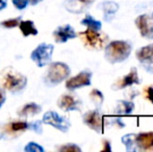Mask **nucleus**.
Returning a JSON list of instances; mask_svg holds the SVG:
<instances>
[{
	"mask_svg": "<svg viewBox=\"0 0 153 152\" xmlns=\"http://www.w3.org/2000/svg\"><path fill=\"white\" fill-rule=\"evenodd\" d=\"M134 110V104L131 101L119 100L116 106V113L118 115H131Z\"/></svg>",
	"mask_w": 153,
	"mask_h": 152,
	"instance_id": "dca6fc26",
	"label": "nucleus"
},
{
	"mask_svg": "<svg viewBox=\"0 0 153 152\" xmlns=\"http://www.w3.org/2000/svg\"><path fill=\"white\" fill-rule=\"evenodd\" d=\"M59 106L65 112L79 110L81 102L73 95H62L59 100Z\"/></svg>",
	"mask_w": 153,
	"mask_h": 152,
	"instance_id": "ddd939ff",
	"label": "nucleus"
},
{
	"mask_svg": "<svg viewBox=\"0 0 153 152\" xmlns=\"http://www.w3.org/2000/svg\"><path fill=\"white\" fill-rule=\"evenodd\" d=\"M135 25L144 38L153 39V19L144 14L135 19Z\"/></svg>",
	"mask_w": 153,
	"mask_h": 152,
	"instance_id": "9d476101",
	"label": "nucleus"
},
{
	"mask_svg": "<svg viewBox=\"0 0 153 152\" xmlns=\"http://www.w3.org/2000/svg\"><path fill=\"white\" fill-rule=\"evenodd\" d=\"M109 124H111V125L116 126V127H118V128H124L125 127L124 122H123L121 119H119V118H113V119H111L109 120Z\"/></svg>",
	"mask_w": 153,
	"mask_h": 152,
	"instance_id": "bb28decb",
	"label": "nucleus"
},
{
	"mask_svg": "<svg viewBox=\"0 0 153 152\" xmlns=\"http://www.w3.org/2000/svg\"><path fill=\"white\" fill-rule=\"evenodd\" d=\"M41 112V106L36 103H28L20 110L19 115L21 117H27V116H33Z\"/></svg>",
	"mask_w": 153,
	"mask_h": 152,
	"instance_id": "6ab92c4d",
	"label": "nucleus"
},
{
	"mask_svg": "<svg viewBox=\"0 0 153 152\" xmlns=\"http://www.w3.org/2000/svg\"><path fill=\"white\" fill-rule=\"evenodd\" d=\"M32 129H33L36 132H38V133H41V132H42V128H41V122H34V123L32 124Z\"/></svg>",
	"mask_w": 153,
	"mask_h": 152,
	"instance_id": "c85d7f7f",
	"label": "nucleus"
},
{
	"mask_svg": "<svg viewBox=\"0 0 153 152\" xmlns=\"http://www.w3.org/2000/svg\"><path fill=\"white\" fill-rule=\"evenodd\" d=\"M79 2H81V3H85V4H89V3H92L94 0H78Z\"/></svg>",
	"mask_w": 153,
	"mask_h": 152,
	"instance_id": "473e14b6",
	"label": "nucleus"
},
{
	"mask_svg": "<svg viewBox=\"0 0 153 152\" xmlns=\"http://www.w3.org/2000/svg\"><path fill=\"white\" fill-rule=\"evenodd\" d=\"M7 5V1L6 0H0V10H4Z\"/></svg>",
	"mask_w": 153,
	"mask_h": 152,
	"instance_id": "2f4dec72",
	"label": "nucleus"
},
{
	"mask_svg": "<svg viewBox=\"0 0 153 152\" xmlns=\"http://www.w3.org/2000/svg\"><path fill=\"white\" fill-rule=\"evenodd\" d=\"M103 148H102V150L103 151H111V143L108 142L107 140H105V141H103Z\"/></svg>",
	"mask_w": 153,
	"mask_h": 152,
	"instance_id": "c756f323",
	"label": "nucleus"
},
{
	"mask_svg": "<svg viewBox=\"0 0 153 152\" xmlns=\"http://www.w3.org/2000/svg\"><path fill=\"white\" fill-rule=\"evenodd\" d=\"M19 27H20L22 33L25 37H28V36H36L38 35V30H36L34 24L31 21H20L19 23Z\"/></svg>",
	"mask_w": 153,
	"mask_h": 152,
	"instance_id": "f3484780",
	"label": "nucleus"
},
{
	"mask_svg": "<svg viewBox=\"0 0 153 152\" xmlns=\"http://www.w3.org/2000/svg\"><path fill=\"white\" fill-rule=\"evenodd\" d=\"M29 127V124L26 122H13L7 126L8 131L10 132H17V131H22L24 129H27Z\"/></svg>",
	"mask_w": 153,
	"mask_h": 152,
	"instance_id": "4be33fe9",
	"label": "nucleus"
},
{
	"mask_svg": "<svg viewBox=\"0 0 153 152\" xmlns=\"http://www.w3.org/2000/svg\"><path fill=\"white\" fill-rule=\"evenodd\" d=\"M151 18L153 19V13H152V16H151Z\"/></svg>",
	"mask_w": 153,
	"mask_h": 152,
	"instance_id": "f704fd0d",
	"label": "nucleus"
},
{
	"mask_svg": "<svg viewBox=\"0 0 153 152\" xmlns=\"http://www.w3.org/2000/svg\"><path fill=\"white\" fill-rule=\"evenodd\" d=\"M53 45L49 44H43L39 45L31 53V59L39 66V67H44V66L48 65L51 62L52 59V53H53Z\"/></svg>",
	"mask_w": 153,
	"mask_h": 152,
	"instance_id": "39448f33",
	"label": "nucleus"
},
{
	"mask_svg": "<svg viewBox=\"0 0 153 152\" xmlns=\"http://www.w3.org/2000/svg\"><path fill=\"white\" fill-rule=\"evenodd\" d=\"M20 19L21 18H15V19H8V20L2 21L0 23V25H2L5 28H14V27H17L20 23Z\"/></svg>",
	"mask_w": 153,
	"mask_h": 152,
	"instance_id": "5701e85b",
	"label": "nucleus"
},
{
	"mask_svg": "<svg viewBox=\"0 0 153 152\" xmlns=\"http://www.w3.org/2000/svg\"><path fill=\"white\" fill-rule=\"evenodd\" d=\"M92 73L90 71H82L76 76L71 77L66 82V87L70 91H74L79 87H88L91 85Z\"/></svg>",
	"mask_w": 153,
	"mask_h": 152,
	"instance_id": "6e6552de",
	"label": "nucleus"
},
{
	"mask_svg": "<svg viewBox=\"0 0 153 152\" xmlns=\"http://www.w3.org/2000/svg\"><path fill=\"white\" fill-rule=\"evenodd\" d=\"M70 75V68L64 63H52L45 76V81L48 85H56Z\"/></svg>",
	"mask_w": 153,
	"mask_h": 152,
	"instance_id": "7ed1b4c3",
	"label": "nucleus"
},
{
	"mask_svg": "<svg viewBox=\"0 0 153 152\" xmlns=\"http://www.w3.org/2000/svg\"><path fill=\"white\" fill-rule=\"evenodd\" d=\"M53 36L57 43H66L68 40L76 38V33L71 25H65V26L59 27L53 33Z\"/></svg>",
	"mask_w": 153,
	"mask_h": 152,
	"instance_id": "4468645a",
	"label": "nucleus"
},
{
	"mask_svg": "<svg viewBox=\"0 0 153 152\" xmlns=\"http://www.w3.org/2000/svg\"><path fill=\"white\" fill-rule=\"evenodd\" d=\"M24 150L26 152H44V148L41 147L39 144L33 142H30L25 146Z\"/></svg>",
	"mask_w": 153,
	"mask_h": 152,
	"instance_id": "b1692460",
	"label": "nucleus"
},
{
	"mask_svg": "<svg viewBox=\"0 0 153 152\" xmlns=\"http://www.w3.org/2000/svg\"><path fill=\"white\" fill-rule=\"evenodd\" d=\"M59 151H77V152H80L81 149H80V147H78L75 144H67V145H64V146L59 147Z\"/></svg>",
	"mask_w": 153,
	"mask_h": 152,
	"instance_id": "393cba45",
	"label": "nucleus"
},
{
	"mask_svg": "<svg viewBox=\"0 0 153 152\" xmlns=\"http://www.w3.org/2000/svg\"><path fill=\"white\" fill-rule=\"evenodd\" d=\"M134 136L135 134H125L121 139L122 143L125 145V148H126V150L128 152L137 151V147H135L134 143Z\"/></svg>",
	"mask_w": 153,
	"mask_h": 152,
	"instance_id": "412c9836",
	"label": "nucleus"
},
{
	"mask_svg": "<svg viewBox=\"0 0 153 152\" xmlns=\"http://www.w3.org/2000/svg\"><path fill=\"white\" fill-rule=\"evenodd\" d=\"M135 56L143 65L146 71L153 74V44L144 46L137 50Z\"/></svg>",
	"mask_w": 153,
	"mask_h": 152,
	"instance_id": "0eeeda50",
	"label": "nucleus"
},
{
	"mask_svg": "<svg viewBox=\"0 0 153 152\" xmlns=\"http://www.w3.org/2000/svg\"><path fill=\"white\" fill-rule=\"evenodd\" d=\"M83 123L96 132H103V118L98 110H91L83 116Z\"/></svg>",
	"mask_w": 153,
	"mask_h": 152,
	"instance_id": "1a4fd4ad",
	"label": "nucleus"
},
{
	"mask_svg": "<svg viewBox=\"0 0 153 152\" xmlns=\"http://www.w3.org/2000/svg\"><path fill=\"white\" fill-rule=\"evenodd\" d=\"M29 0H13V4L18 10H24L28 4Z\"/></svg>",
	"mask_w": 153,
	"mask_h": 152,
	"instance_id": "a878e982",
	"label": "nucleus"
},
{
	"mask_svg": "<svg viewBox=\"0 0 153 152\" xmlns=\"http://www.w3.org/2000/svg\"><path fill=\"white\" fill-rule=\"evenodd\" d=\"M101 7L103 10V16H104V20L111 21L114 15L117 13V10H119V5L118 3L114 1H105L103 3H101Z\"/></svg>",
	"mask_w": 153,
	"mask_h": 152,
	"instance_id": "2eb2a0df",
	"label": "nucleus"
},
{
	"mask_svg": "<svg viewBox=\"0 0 153 152\" xmlns=\"http://www.w3.org/2000/svg\"><path fill=\"white\" fill-rule=\"evenodd\" d=\"M131 53V45L125 41H113L105 47L104 57L111 64L126 61Z\"/></svg>",
	"mask_w": 153,
	"mask_h": 152,
	"instance_id": "f257e3e1",
	"label": "nucleus"
},
{
	"mask_svg": "<svg viewBox=\"0 0 153 152\" xmlns=\"http://www.w3.org/2000/svg\"><path fill=\"white\" fill-rule=\"evenodd\" d=\"M0 82L4 89L16 94L21 92L27 85V78L19 72L7 69L0 74Z\"/></svg>",
	"mask_w": 153,
	"mask_h": 152,
	"instance_id": "f03ea898",
	"label": "nucleus"
},
{
	"mask_svg": "<svg viewBox=\"0 0 153 152\" xmlns=\"http://www.w3.org/2000/svg\"><path fill=\"white\" fill-rule=\"evenodd\" d=\"M79 36L82 39L85 46L92 49H97V50L102 49L106 44L107 40H108L105 35L99 33L97 30H93V29L90 28L80 33Z\"/></svg>",
	"mask_w": 153,
	"mask_h": 152,
	"instance_id": "20e7f679",
	"label": "nucleus"
},
{
	"mask_svg": "<svg viewBox=\"0 0 153 152\" xmlns=\"http://www.w3.org/2000/svg\"><path fill=\"white\" fill-rule=\"evenodd\" d=\"M140 83V78H139V73L137 70L135 68H132L128 73L125 76L121 77L120 79H118L115 83L113 85L114 90H122L125 87H128L132 85H139Z\"/></svg>",
	"mask_w": 153,
	"mask_h": 152,
	"instance_id": "9b49d317",
	"label": "nucleus"
},
{
	"mask_svg": "<svg viewBox=\"0 0 153 152\" xmlns=\"http://www.w3.org/2000/svg\"><path fill=\"white\" fill-rule=\"evenodd\" d=\"M145 97L146 99H148L153 103V87H151V85L145 89Z\"/></svg>",
	"mask_w": 153,
	"mask_h": 152,
	"instance_id": "cd10ccee",
	"label": "nucleus"
},
{
	"mask_svg": "<svg viewBox=\"0 0 153 152\" xmlns=\"http://www.w3.org/2000/svg\"><path fill=\"white\" fill-rule=\"evenodd\" d=\"M81 24L87 26L88 28L93 29V30H97V31L100 30L101 27H102V23H101L100 21L96 20L95 18H93L91 15H87V16L85 17V19H82V21H81Z\"/></svg>",
	"mask_w": 153,
	"mask_h": 152,
	"instance_id": "a211bd4d",
	"label": "nucleus"
},
{
	"mask_svg": "<svg viewBox=\"0 0 153 152\" xmlns=\"http://www.w3.org/2000/svg\"><path fill=\"white\" fill-rule=\"evenodd\" d=\"M134 143L137 150L153 151V131L135 134Z\"/></svg>",
	"mask_w": 153,
	"mask_h": 152,
	"instance_id": "f8f14e48",
	"label": "nucleus"
},
{
	"mask_svg": "<svg viewBox=\"0 0 153 152\" xmlns=\"http://www.w3.org/2000/svg\"><path fill=\"white\" fill-rule=\"evenodd\" d=\"M5 101V94H4L3 90L0 89V108L2 106V104Z\"/></svg>",
	"mask_w": 153,
	"mask_h": 152,
	"instance_id": "7c9ffc66",
	"label": "nucleus"
},
{
	"mask_svg": "<svg viewBox=\"0 0 153 152\" xmlns=\"http://www.w3.org/2000/svg\"><path fill=\"white\" fill-rule=\"evenodd\" d=\"M90 98H91L92 102L95 104V106H96L97 108H100L101 105L103 104V101H104V96H103V94L97 89L92 90L91 94H90Z\"/></svg>",
	"mask_w": 153,
	"mask_h": 152,
	"instance_id": "aec40b11",
	"label": "nucleus"
},
{
	"mask_svg": "<svg viewBox=\"0 0 153 152\" xmlns=\"http://www.w3.org/2000/svg\"><path fill=\"white\" fill-rule=\"evenodd\" d=\"M43 123L53 126L62 132H67L70 128V122L66 118L59 116L55 112H47L43 117Z\"/></svg>",
	"mask_w": 153,
	"mask_h": 152,
	"instance_id": "423d86ee",
	"label": "nucleus"
},
{
	"mask_svg": "<svg viewBox=\"0 0 153 152\" xmlns=\"http://www.w3.org/2000/svg\"><path fill=\"white\" fill-rule=\"evenodd\" d=\"M42 0H29V2L32 4V5H36V4H38L39 2H41Z\"/></svg>",
	"mask_w": 153,
	"mask_h": 152,
	"instance_id": "72a5a7b5",
	"label": "nucleus"
}]
</instances>
